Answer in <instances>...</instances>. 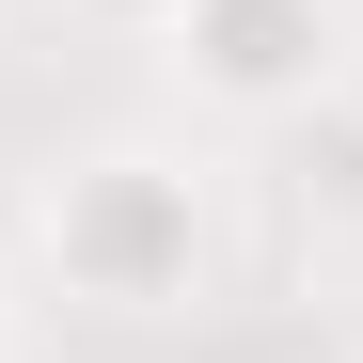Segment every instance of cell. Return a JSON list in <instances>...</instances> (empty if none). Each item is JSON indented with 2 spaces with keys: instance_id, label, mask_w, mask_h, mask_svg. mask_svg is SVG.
Returning a JSON list of instances; mask_svg holds the SVG:
<instances>
[{
  "instance_id": "obj_1",
  "label": "cell",
  "mask_w": 363,
  "mask_h": 363,
  "mask_svg": "<svg viewBox=\"0 0 363 363\" xmlns=\"http://www.w3.org/2000/svg\"><path fill=\"white\" fill-rule=\"evenodd\" d=\"M32 237H48V269H64V300H95V316H174V300L206 284V174L158 158V143H79L32 190Z\"/></svg>"
},
{
  "instance_id": "obj_2",
  "label": "cell",
  "mask_w": 363,
  "mask_h": 363,
  "mask_svg": "<svg viewBox=\"0 0 363 363\" xmlns=\"http://www.w3.org/2000/svg\"><path fill=\"white\" fill-rule=\"evenodd\" d=\"M174 79L221 127H284L347 79V0H190L174 16Z\"/></svg>"
},
{
  "instance_id": "obj_3",
  "label": "cell",
  "mask_w": 363,
  "mask_h": 363,
  "mask_svg": "<svg viewBox=\"0 0 363 363\" xmlns=\"http://www.w3.org/2000/svg\"><path fill=\"white\" fill-rule=\"evenodd\" d=\"M79 16H95V32H174L190 0H79Z\"/></svg>"
},
{
  "instance_id": "obj_4",
  "label": "cell",
  "mask_w": 363,
  "mask_h": 363,
  "mask_svg": "<svg viewBox=\"0 0 363 363\" xmlns=\"http://www.w3.org/2000/svg\"><path fill=\"white\" fill-rule=\"evenodd\" d=\"M0 363H16V300H0Z\"/></svg>"
}]
</instances>
